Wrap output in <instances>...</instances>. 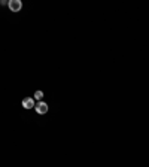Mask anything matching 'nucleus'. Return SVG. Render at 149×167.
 Instances as JSON below:
<instances>
[{
  "label": "nucleus",
  "instance_id": "20e7f679",
  "mask_svg": "<svg viewBox=\"0 0 149 167\" xmlns=\"http://www.w3.org/2000/svg\"><path fill=\"white\" fill-rule=\"evenodd\" d=\"M34 99L41 101L42 99H43V93H42V91H36V93H34Z\"/></svg>",
  "mask_w": 149,
  "mask_h": 167
},
{
  "label": "nucleus",
  "instance_id": "39448f33",
  "mask_svg": "<svg viewBox=\"0 0 149 167\" xmlns=\"http://www.w3.org/2000/svg\"><path fill=\"white\" fill-rule=\"evenodd\" d=\"M6 3H9V2H6V0H0V5H2V6H5Z\"/></svg>",
  "mask_w": 149,
  "mask_h": 167
},
{
  "label": "nucleus",
  "instance_id": "f257e3e1",
  "mask_svg": "<svg viewBox=\"0 0 149 167\" xmlns=\"http://www.w3.org/2000/svg\"><path fill=\"white\" fill-rule=\"evenodd\" d=\"M9 9L12 11V12H20L21 7H22V2L21 0H9Z\"/></svg>",
  "mask_w": 149,
  "mask_h": 167
},
{
  "label": "nucleus",
  "instance_id": "f03ea898",
  "mask_svg": "<svg viewBox=\"0 0 149 167\" xmlns=\"http://www.w3.org/2000/svg\"><path fill=\"white\" fill-rule=\"evenodd\" d=\"M34 109H36V112L39 115H45L48 112V105L45 101H39V103L34 106Z\"/></svg>",
  "mask_w": 149,
  "mask_h": 167
},
{
  "label": "nucleus",
  "instance_id": "7ed1b4c3",
  "mask_svg": "<svg viewBox=\"0 0 149 167\" xmlns=\"http://www.w3.org/2000/svg\"><path fill=\"white\" fill-rule=\"evenodd\" d=\"M34 106H36V105H34V99L27 97V99L22 100V107H24V109H31V107H34Z\"/></svg>",
  "mask_w": 149,
  "mask_h": 167
}]
</instances>
